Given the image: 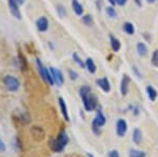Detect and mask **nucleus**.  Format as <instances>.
<instances>
[{"label":"nucleus","instance_id":"1","mask_svg":"<svg viewBox=\"0 0 158 157\" xmlns=\"http://www.w3.org/2000/svg\"><path fill=\"white\" fill-rule=\"evenodd\" d=\"M79 95L83 102V107L86 112H92L97 108V98L92 94V89L89 85H82L79 90Z\"/></svg>","mask_w":158,"mask_h":157},{"label":"nucleus","instance_id":"2","mask_svg":"<svg viewBox=\"0 0 158 157\" xmlns=\"http://www.w3.org/2000/svg\"><path fill=\"white\" fill-rule=\"evenodd\" d=\"M69 141H70V138H69L67 132L65 131H61L59 135H58V137L51 141L50 147L56 153H61V152L64 150L65 147L68 146Z\"/></svg>","mask_w":158,"mask_h":157},{"label":"nucleus","instance_id":"3","mask_svg":"<svg viewBox=\"0 0 158 157\" xmlns=\"http://www.w3.org/2000/svg\"><path fill=\"white\" fill-rule=\"evenodd\" d=\"M106 122V118L104 116L101 110L97 111V115L94 118V120L92 121V131L95 135H99L101 133V126H103Z\"/></svg>","mask_w":158,"mask_h":157},{"label":"nucleus","instance_id":"4","mask_svg":"<svg viewBox=\"0 0 158 157\" xmlns=\"http://www.w3.org/2000/svg\"><path fill=\"white\" fill-rule=\"evenodd\" d=\"M3 83L6 85V90L10 91V92H17L20 88L19 79L12 75H6L3 78Z\"/></svg>","mask_w":158,"mask_h":157},{"label":"nucleus","instance_id":"5","mask_svg":"<svg viewBox=\"0 0 158 157\" xmlns=\"http://www.w3.org/2000/svg\"><path fill=\"white\" fill-rule=\"evenodd\" d=\"M50 72L52 74L53 80H54V85H57L58 87H61L64 82V77H63V74L60 70L55 69L54 67L50 68Z\"/></svg>","mask_w":158,"mask_h":157},{"label":"nucleus","instance_id":"6","mask_svg":"<svg viewBox=\"0 0 158 157\" xmlns=\"http://www.w3.org/2000/svg\"><path fill=\"white\" fill-rule=\"evenodd\" d=\"M9 2V7L10 11H11L12 15L17 19H21V13H20V9H19V2L17 0H7Z\"/></svg>","mask_w":158,"mask_h":157},{"label":"nucleus","instance_id":"7","mask_svg":"<svg viewBox=\"0 0 158 157\" xmlns=\"http://www.w3.org/2000/svg\"><path fill=\"white\" fill-rule=\"evenodd\" d=\"M128 131V123L124 119H119L116 123V133L119 137H123Z\"/></svg>","mask_w":158,"mask_h":157},{"label":"nucleus","instance_id":"8","mask_svg":"<svg viewBox=\"0 0 158 157\" xmlns=\"http://www.w3.org/2000/svg\"><path fill=\"white\" fill-rule=\"evenodd\" d=\"M130 83H131V78L129 75L124 74L122 76V79L120 82V92L122 96H126L129 92V88H130Z\"/></svg>","mask_w":158,"mask_h":157},{"label":"nucleus","instance_id":"9","mask_svg":"<svg viewBox=\"0 0 158 157\" xmlns=\"http://www.w3.org/2000/svg\"><path fill=\"white\" fill-rule=\"evenodd\" d=\"M36 27L39 32H47L48 29H49V20H48L47 17L42 16L38 18L36 21Z\"/></svg>","mask_w":158,"mask_h":157},{"label":"nucleus","instance_id":"10","mask_svg":"<svg viewBox=\"0 0 158 157\" xmlns=\"http://www.w3.org/2000/svg\"><path fill=\"white\" fill-rule=\"evenodd\" d=\"M96 85H97L104 93H109L110 91H111V85H110V81L106 77L99 78V79H97L96 80Z\"/></svg>","mask_w":158,"mask_h":157},{"label":"nucleus","instance_id":"11","mask_svg":"<svg viewBox=\"0 0 158 157\" xmlns=\"http://www.w3.org/2000/svg\"><path fill=\"white\" fill-rule=\"evenodd\" d=\"M58 102H59V107H60V111L62 113L63 117L67 121H70V116H69V112H68V107H67V103L65 101L63 100L62 97L58 98Z\"/></svg>","mask_w":158,"mask_h":157},{"label":"nucleus","instance_id":"12","mask_svg":"<svg viewBox=\"0 0 158 157\" xmlns=\"http://www.w3.org/2000/svg\"><path fill=\"white\" fill-rule=\"evenodd\" d=\"M72 9L74 13L77 16H82L83 14V6L78 0H72Z\"/></svg>","mask_w":158,"mask_h":157},{"label":"nucleus","instance_id":"13","mask_svg":"<svg viewBox=\"0 0 158 157\" xmlns=\"http://www.w3.org/2000/svg\"><path fill=\"white\" fill-rule=\"evenodd\" d=\"M31 133H32V135L34 136L37 140H42L43 137H44V132L42 131L41 128H39V126H33L32 130H31Z\"/></svg>","mask_w":158,"mask_h":157},{"label":"nucleus","instance_id":"14","mask_svg":"<svg viewBox=\"0 0 158 157\" xmlns=\"http://www.w3.org/2000/svg\"><path fill=\"white\" fill-rule=\"evenodd\" d=\"M85 69L89 71V73L91 74H95L96 71H97V67H96L95 62L92 58H86L85 59Z\"/></svg>","mask_w":158,"mask_h":157},{"label":"nucleus","instance_id":"15","mask_svg":"<svg viewBox=\"0 0 158 157\" xmlns=\"http://www.w3.org/2000/svg\"><path fill=\"white\" fill-rule=\"evenodd\" d=\"M136 50H137V53H138L139 56L141 57H144L148 55V52H149V50H148V47L146 45V43H143V42H138L136 45Z\"/></svg>","mask_w":158,"mask_h":157},{"label":"nucleus","instance_id":"16","mask_svg":"<svg viewBox=\"0 0 158 157\" xmlns=\"http://www.w3.org/2000/svg\"><path fill=\"white\" fill-rule=\"evenodd\" d=\"M110 42H111V48L114 52H118L121 48L120 41L117 39L116 37H114L113 35H110Z\"/></svg>","mask_w":158,"mask_h":157},{"label":"nucleus","instance_id":"17","mask_svg":"<svg viewBox=\"0 0 158 157\" xmlns=\"http://www.w3.org/2000/svg\"><path fill=\"white\" fill-rule=\"evenodd\" d=\"M147 94H148V97H149V99L151 101H155L157 98V91L155 90L154 88L152 87V85H148L147 87Z\"/></svg>","mask_w":158,"mask_h":157},{"label":"nucleus","instance_id":"18","mask_svg":"<svg viewBox=\"0 0 158 157\" xmlns=\"http://www.w3.org/2000/svg\"><path fill=\"white\" fill-rule=\"evenodd\" d=\"M18 64H19V68L21 69V71H27V58H25L24 55H22L21 53H19V55H18Z\"/></svg>","mask_w":158,"mask_h":157},{"label":"nucleus","instance_id":"19","mask_svg":"<svg viewBox=\"0 0 158 157\" xmlns=\"http://www.w3.org/2000/svg\"><path fill=\"white\" fill-rule=\"evenodd\" d=\"M133 141L136 145H140L142 141V133L139 129H135L133 132Z\"/></svg>","mask_w":158,"mask_h":157},{"label":"nucleus","instance_id":"20","mask_svg":"<svg viewBox=\"0 0 158 157\" xmlns=\"http://www.w3.org/2000/svg\"><path fill=\"white\" fill-rule=\"evenodd\" d=\"M122 29H123V31L126 32L128 35H134V33H135L134 24L131 23V22H124Z\"/></svg>","mask_w":158,"mask_h":157},{"label":"nucleus","instance_id":"21","mask_svg":"<svg viewBox=\"0 0 158 157\" xmlns=\"http://www.w3.org/2000/svg\"><path fill=\"white\" fill-rule=\"evenodd\" d=\"M129 157H147V153L143 151L132 149V150H130L129 152Z\"/></svg>","mask_w":158,"mask_h":157},{"label":"nucleus","instance_id":"22","mask_svg":"<svg viewBox=\"0 0 158 157\" xmlns=\"http://www.w3.org/2000/svg\"><path fill=\"white\" fill-rule=\"evenodd\" d=\"M81 21H82V23L86 25V27H92V25L94 24L93 17H92L91 15H85V16H82Z\"/></svg>","mask_w":158,"mask_h":157},{"label":"nucleus","instance_id":"23","mask_svg":"<svg viewBox=\"0 0 158 157\" xmlns=\"http://www.w3.org/2000/svg\"><path fill=\"white\" fill-rule=\"evenodd\" d=\"M73 59L80 68H82V69H85V63L82 61V59L79 57V55L77 54V53H73Z\"/></svg>","mask_w":158,"mask_h":157},{"label":"nucleus","instance_id":"24","mask_svg":"<svg viewBox=\"0 0 158 157\" xmlns=\"http://www.w3.org/2000/svg\"><path fill=\"white\" fill-rule=\"evenodd\" d=\"M106 15H108L110 18H115V17L117 16V12H116V10L114 9L113 6L106 7Z\"/></svg>","mask_w":158,"mask_h":157},{"label":"nucleus","instance_id":"25","mask_svg":"<svg viewBox=\"0 0 158 157\" xmlns=\"http://www.w3.org/2000/svg\"><path fill=\"white\" fill-rule=\"evenodd\" d=\"M56 11H57V14L59 15L60 18H63V17L67 15V11H65L64 6H63L62 4H58V6H56Z\"/></svg>","mask_w":158,"mask_h":157},{"label":"nucleus","instance_id":"26","mask_svg":"<svg viewBox=\"0 0 158 157\" xmlns=\"http://www.w3.org/2000/svg\"><path fill=\"white\" fill-rule=\"evenodd\" d=\"M151 62L154 67L158 68V50H155L152 54V57H151Z\"/></svg>","mask_w":158,"mask_h":157},{"label":"nucleus","instance_id":"27","mask_svg":"<svg viewBox=\"0 0 158 157\" xmlns=\"http://www.w3.org/2000/svg\"><path fill=\"white\" fill-rule=\"evenodd\" d=\"M69 75H70V78L72 80H76L78 78V74L74 70H69Z\"/></svg>","mask_w":158,"mask_h":157},{"label":"nucleus","instance_id":"28","mask_svg":"<svg viewBox=\"0 0 158 157\" xmlns=\"http://www.w3.org/2000/svg\"><path fill=\"white\" fill-rule=\"evenodd\" d=\"M108 157H120V155L117 150H112L108 153Z\"/></svg>","mask_w":158,"mask_h":157},{"label":"nucleus","instance_id":"29","mask_svg":"<svg viewBox=\"0 0 158 157\" xmlns=\"http://www.w3.org/2000/svg\"><path fill=\"white\" fill-rule=\"evenodd\" d=\"M6 143H4V141L2 140V139H0V152H4L6 151Z\"/></svg>","mask_w":158,"mask_h":157},{"label":"nucleus","instance_id":"30","mask_svg":"<svg viewBox=\"0 0 158 157\" xmlns=\"http://www.w3.org/2000/svg\"><path fill=\"white\" fill-rule=\"evenodd\" d=\"M127 2H128V0H116V3L118 4V6H126Z\"/></svg>","mask_w":158,"mask_h":157},{"label":"nucleus","instance_id":"31","mask_svg":"<svg viewBox=\"0 0 158 157\" xmlns=\"http://www.w3.org/2000/svg\"><path fill=\"white\" fill-rule=\"evenodd\" d=\"M134 1H135V3H136L138 6H142V3H141V0H134Z\"/></svg>","mask_w":158,"mask_h":157},{"label":"nucleus","instance_id":"32","mask_svg":"<svg viewBox=\"0 0 158 157\" xmlns=\"http://www.w3.org/2000/svg\"><path fill=\"white\" fill-rule=\"evenodd\" d=\"M109 2H110V3H111V6H116V0H109Z\"/></svg>","mask_w":158,"mask_h":157},{"label":"nucleus","instance_id":"33","mask_svg":"<svg viewBox=\"0 0 158 157\" xmlns=\"http://www.w3.org/2000/svg\"><path fill=\"white\" fill-rule=\"evenodd\" d=\"M147 2H149V3H155L156 0H147Z\"/></svg>","mask_w":158,"mask_h":157},{"label":"nucleus","instance_id":"34","mask_svg":"<svg viewBox=\"0 0 158 157\" xmlns=\"http://www.w3.org/2000/svg\"><path fill=\"white\" fill-rule=\"evenodd\" d=\"M17 1L19 2V4H20V3H22V2H23V1H22V0H17Z\"/></svg>","mask_w":158,"mask_h":157},{"label":"nucleus","instance_id":"35","mask_svg":"<svg viewBox=\"0 0 158 157\" xmlns=\"http://www.w3.org/2000/svg\"><path fill=\"white\" fill-rule=\"evenodd\" d=\"M88 157H94V156L92 155V154H88Z\"/></svg>","mask_w":158,"mask_h":157}]
</instances>
